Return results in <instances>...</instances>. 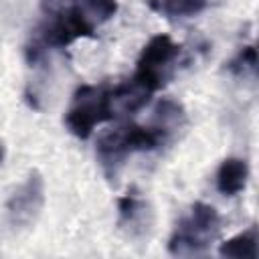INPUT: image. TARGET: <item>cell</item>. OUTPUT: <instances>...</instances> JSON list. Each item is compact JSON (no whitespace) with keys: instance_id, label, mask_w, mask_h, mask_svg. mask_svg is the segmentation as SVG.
<instances>
[{"instance_id":"1","label":"cell","mask_w":259,"mask_h":259,"mask_svg":"<svg viewBox=\"0 0 259 259\" xmlns=\"http://www.w3.org/2000/svg\"><path fill=\"white\" fill-rule=\"evenodd\" d=\"M160 146H164V140L152 125L121 123L99 136L95 154L103 174L113 180L134 152H150Z\"/></svg>"},{"instance_id":"2","label":"cell","mask_w":259,"mask_h":259,"mask_svg":"<svg viewBox=\"0 0 259 259\" xmlns=\"http://www.w3.org/2000/svg\"><path fill=\"white\" fill-rule=\"evenodd\" d=\"M221 233V214L217 212L214 206L206 202H194L190 206L188 217H184L170 241H168V251L176 257H192V255H202L210 241H214Z\"/></svg>"},{"instance_id":"3","label":"cell","mask_w":259,"mask_h":259,"mask_svg":"<svg viewBox=\"0 0 259 259\" xmlns=\"http://www.w3.org/2000/svg\"><path fill=\"white\" fill-rule=\"evenodd\" d=\"M109 87L107 85H79L71 95V103L63 115V123L79 140H87L93 130L109 119Z\"/></svg>"},{"instance_id":"4","label":"cell","mask_w":259,"mask_h":259,"mask_svg":"<svg viewBox=\"0 0 259 259\" xmlns=\"http://www.w3.org/2000/svg\"><path fill=\"white\" fill-rule=\"evenodd\" d=\"M180 57V45L170 34H154L142 49L134 77L142 81L150 91H160L174 75L176 61Z\"/></svg>"},{"instance_id":"5","label":"cell","mask_w":259,"mask_h":259,"mask_svg":"<svg viewBox=\"0 0 259 259\" xmlns=\"http://www.w3.org/2000/svg\"><path fill=\"white\" fill-rule=\"evenodd\" d=\"M45 206V180L34 170L8 196L6 214L14 227H30Z\"/></svg>"},{"instance_id":"6","label":"cell","mask_w":259,"mask_h":259,"mask_svg":"<svg viewBox=\"0 0 259 259\" xmlns=\"http://www.w3.org/2000/svg\"><path fill=\"white\" fill-rule=\"evenodd\" d=\"M154 91H150L142 81H138L134 75L132 79L119 83L109 91V105H111V115L113 117H123L140 111L142 107L148 105L150 97Z\"/></svg>"},{"instance_id":"7","label":"cell","mask_w":259,"mask_h":259,"mask_svg":"<svg viewBox=\"0 0 259 259\" xmlns=\"http://www.w3.org/2000/svg\"><path fill=\"white\" fill-rule=\"evenodd\" d=\"M117 212H119V227L127 231V235L138 237L144 235L154 221V214L146 200H142L136 194H125L117 198Z\"/></svg>"},{"instance_id":"8","label":"cell","mask_w":259,"mask_h":259,"mask_svg":"<svg viewBox=\"0 0 259 259\" xmlns=\"http://www.w3.org/2000/svg\"><path fill=\"white\" fill-rule=\"evenodd\" d=\"M249 182V164L245 158L229 156L225 158L214 174V186L223 196H237L247 188Z\"/></svg>"},{"instance_id":"9","label":"cell","mask_w":259,"mask_h":259,"mask_svg":"<svg viewBox=\"0 0 259 259\" xmlns=\"http://www.w3.org/2000/svg\"><path fill=\"white\" fill-rule=\"evenodd\" d=\"M150 125L156 132H160L166 142L172 140L176 136V132H180L186 125V111H184L182 103H178L172 97H162L154 107Z\"/></svg>"},{"instance_id":"10","label":"cell","mask_w":259,"mask_h":259,"mask_svg":"<svg viewBox=\"0 0 259 259\" xmlns=\"http://www.w3.org/2000/svg\"><path fill=\"white\" fill-rule=\"evenodd\" d=\"M221 257H233V259H257L259 255V233L257 227H249L235 237L223 241L219 245Z\"/></svg>"},{"instance_id":"11","label":"cell","mask_w":259,"mask_h":259,"mask_svg":"<svg viewBox=\"0 0 259 259\" xmlns=\"http://www.w3.org/2000/svg\"><path fill=\"white\" fill-rule=\"evenodd\" d=\"M208 6V0H160V12L168 16L188 18L200 14Z\"/></svg>"},{"instance_id":"12","label":"cell","mask_w":259,"mask_h":259,"mask_svg":"<svg viewBox=\"0 0 259 259\" xmlns=\"http://www.w3.org/2000/svg\"><path fill=\"white\" fill-rule=\"evenodd\" d=\"M251 69V71H255V67H257V53H255V47H245L241 53H239V57L231 63V69L233 71H239V69Z\"/></svg>"},{"instance_id":"13","label":"cell","mask_w":259,"mask_h":259,"mask_svg":"<svg viewBox=\"0 0 259 259\" xmlns=\"http://www.w3.org/2000/svg\"><path fill=\"white\" fill-rule=\"evenodd\" d=\"M4 156H6V148H4V144L0 142V164L4 162Z\"/></svg>"}]
</instances>
